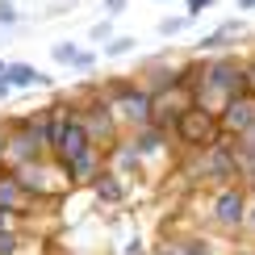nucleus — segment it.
I'll return each instance as SVG.
<instances>
[{
	"instance_id": "obj_6",
	"label": "nucleus",
	"mask_w": 255,
	"mask_h": 255,
	"mask_svg": "<svg viewBox=\"0 0 255 255\" xmlns=\"http://www.w3.org/2000/svg\"><path fill=\"white\" fill-rule=\"evenodd\" d=\"M80 113H84V126L92 130V138H97V146H105V151H113L118 146V138H122V118H118V109H113L109 101L101 97L97 88H92V97L80 105Z\"/></svg>"
},
{
	"instance_id": "obj_34",
	"label": "nucleus",
	"mask_w": 255,
	"mask_h": 255,
	"mask_svg": "<svg viewBox=\"0 0 255 255\" xmlns=\"http://www.w3.org/2000/svg\"><path fill=\"white\" fill-rule=\"evenodd\" d=\"M155 4H167V0H155Z\"/></svg>"
},
{
	"instance_id": "obj_21",
	"label": "nucleus",
	"mask_w": 255,
	"mask_h": 255,
	"mask_svg": "<svg viewBox=\"0 0 255 255\" xmlns=\"http://www.w3.org/2000/svg\"><path fill=\"white\" fill-rule=\"evenodd\" d=\"M17 21H21L17 0H0V25H17Z\"/></svg>"
},
{
	"instance_id": "obj_12",
	"label": "nucleus",
	"mask_w": 255,
	"mask_h": 255,
	"mask_svg": "<svg viewBox=\"0 0 255 255\" xmlns=\"http://www.w3.org/2000/svg\"><path fill=\"white\" fill-rule=\"evenodd\" d=\"M167 138H172V134L159 130V126H142V130H130V138H126V142H130L142 159H159V155L167 151Z\"/></svg>"
},
{
	"instance_id": "obj_30",
	"label": "nucleus",
	"mask_w": 255,
	"mask_h": 255,
	"mask_svg": "<svg viewBox=\"0 0 255 255\" xmlns=\"http://www.w3.org/2000/svg\"><path fill=\"white\" fill-rule=\"evenodd\" d=\"M8 226H17V214H8V209H0V230H8Z\"/></svg>"
},
{
	"instance_id": "obj_29",
	"label": "nucleus",
	"mask_w": 255,
	"mask_h": 255,
	"mask_svg": "<svg viewBox=\"0 0 255 255\" xmlns=\"http://www.w3.org/2000/svg\"><path fill=\"white\" fill-rule=\"evenodd\" d=\"M13 92H17V88H13V84H8V76H0V105H4L8 97H13Z\"/></svg>"
},
{
	"instance_id": "obj_28",
	"label": "nucleus",
	"mask_w": 255,
	"mask_h": 255,
	"mask_svg": "<svg viewBox=\"0 0 255 255\" xmlns=\"http://www.w3.org/2000/svg\"><path fill=\"white\" fill-rule=\"evenodd\" d=\"M122 255H142V239H126V247H122Z\"/></svg>"
},
{
	"instance_id": "obj_31",
	"label": "nucleus",
	"mask_w": 255,
	"mask_h": 255,
	"mask_svg": "<svg viewBox=\"0 0 255 255\" xmlns=\"http://www.w3.org/2000/svg\"><path fill=\"white\" fill-rule=\"evenodd\" d=\"M235 4L243 8V13H255V0H235Z\"/></svg>"
},
{
	"instance_id": "obj_14",
	"label": "nucleus",
	"mask_w": 255,
	"mask_h": 255,
	"mask_svg": "<svg viewBox=\"0 0 255 255\" xmlns=\"http://www.w3.org/2000/svg\"><path fill=\"white\" fill-rule=\"evenodd\" d=\"M142 163H146V159L138 155V151H134L130 142H126V146H122V142L113 146V167H118L122 176H134V172H138V167H142Z\"/></svg>"
},
{
	"instance_id": "obj_17",
	"label": "nucleus",
	"mask_w": 255,
	"mask_h": 255,
	"mask_svg": "<svg viewBox=\"0 0 255 255\" xmlns=\"http://www.w3.org/2000/svg\"><path fill=\"white\" fill-rule=\"evenodd\" d=\"M76 55H80V46L71 38H63V42H55V46H50V59L59 63V67H71V63H76Z\"/></svg>"
},
{
	"instance_id": "obj_10",
	"label": "nucleus",
	"mask_w": 255,
	"mask_h": 255,
	"mask_svg": "<svg viewBox=\"0 0 255 255\" xmlns=\"http://www.w3.org/2000/svg\"><path fill=\"white\" fill-rule=\"evenodd\" d=\"M218 118H222V130H226V138L247 134L251 126H255V92H247V97H235L226 109L218 113Z\"/></svg>"
},
{
	"instance_id": "obj_13",
	"label": "nucleus",
	"mask_w": 255,
	"mask_h": 255,
	"mask_svg": "<svg viewBox=\"0 0 255 255\" xmlns=\"http://www.w3.org/2000/svg\"><path fill=\"white\" fill-rule=\"evenodd\" d=\"M8 84H13L17 92H25V88H50V80L46 71H38L34 63H8Z\"/></svg>"
},
{
	"instance_id": "obj_33",
	"label": "nucleus",
	"mask_w": 255,
	"mask_h": 255,
	"mask_svg": "<svg viewBox=\"0 0 255 255\" xmlns=\"http://www.w3.org/2000/svg\"><path fill=\"white\" fill-rule=\"evenodd\" d=\"M0 76H8V63H4V59H0Z\"/></svg>"
},
{
	"instance_id": "obj_32",
	"label": "nucleus",
	"mask_w": 255,
	"mask_h": 255,
	"mask_svg": "<svg viewBox=\"0 0 255 255\" xmlns=\"http://www.w3.org/2000/svg\"><path fill=\"white\" fill-rule=\"evenodd\" d=\"M247 76H251V92H255V59H247Z\"/></svg>"
},
{
	"instance_id": "obj_23",
	"label": "nucleus",
	"mask_w": 255,
	"mask_h": 255,
	"mask_svg": "<svg viewBox=\"0 0 255 255\" xmlns=\"http://www.w3.org/2000/svg\"><path fill=\"white\" fill-rule=\"evenodd\" d=\"M97 59H101L97 50H80V55H76V63H71V71H88V67L97 71Z\"/></svg>"
},
{
	"instance_id": "obj_25",
	"label": "nucleus",
	"mask_w": 255,
	"mask_h": 255,
	"mask_svg": "<svg viewBox=\"0 0 255 255\" xmlns=\"http://www.w3.org/2000/svg\"><path fill=\"white\" fill-rule=\"evenodd\" d=\"M151 255H184V247H180V239H163L151 247Z\"/></svg>"
},
{
	"instance_id": "obj_8",
	"label": "nucleus",
	"mask_w": 255,
	"mask_h": 255,
	"mask_svg": "<svg viewBox=\"0 0 255 255\" xmlns=\"http://www.w3.org/2000/svg\"><path fill=\"white\" fill-rule=\"evenodd\" d=\"M243 34H247V21L243 17H230V21H222V25H214L205 38H197L193 42V55H214V50H235Z\"/></svg>"
},
{
	"instance_id": "obj_24",
	"label": "nucleus",
	"mask_w": 255,
	"mask_h": 255,
	"mask_svg": "<svg viewBox=\"0 0 255 255\" xmlns=\"http://www.w3.org/2000/svg\"><path fill=\"white\" fill-rule=\"evenodd\" d=\"M243 230L255 239V184L247 188V218H243Z\"/></svg>"
},
{
	"instance_id": "obj_9",
	"label": "nucleus",
	"mask_w": 255,
	"mask_h": 255,
	"mask_svg": "<svg viewBox=\"0 0 255 255\" xmlns=\"http://www.w3.org/2000/svg\"><path fill=\"white\" fill-rule=\"evenodd\" d=\"M0 209H8V214H17V218L34 209V197H29V188L21 184V176H17L8 163H0Z\"/></svg>"
},
{
	"instance_id": "obj_20",
	"label": "nucleus",
	"mask_w": 255,
	"mask_h": 255,
	"mask_svg": "<svg viewBox=\"0 0 255 255\" xmlns=\"http://www.w3.org/2000/svg\"><path fill=\"white\" fill-rule=\"evenodd\" d=\"M113 21H118V17H101V21H92V29H88V38H92V46H97V42H101V46H105V42H109L113 34H118V29H113Z\"/></svg>"
},
{
	"instance_id": "obj_22",
	"label": "nucleus",
	"mask_w": 255,
	"mask_h": 255,
	"mask_svg": "<svg viewBox=\"0 0 255 255\" xmlns=\"http://www.w3.org/2000/svg\"><path fill=\"white\" fill-rule=\"evenodd\" d=\"M214 4H218V0H184V17H188V21H197L201 13H209Z\"/></svg>"
},
{
	"instance_id": "obj_18",
	"label": "nucleus",
	"mask_w": 255,
	"mask_h": 255,
	"mask_svg": "<svg viewBox=\"0 0 255 255\" xmlns=\"http://www.w3.org/2000/svg\"><path fill=\"white\" fill-rule=\"evenodd\" d=\"M188 25H193V21L180 13V17H159V25H155V29H159V38H176V34H184Z\"/></svg>"
},
{
	"instance_id": "obj_27",
	"label": "nucleus",
	"mask_w": 255,
	"mask_h": 255,
	"mask_svg": "<svg viewBox=\"0 0 255 255\" xmlns=\"http://www.w3.org/2000/svg\"><path fill=\"white\" fill-rule=\"evenodd\" d=\"M8 155V122H0V163H4Z\"/></svg>"
},
{
	"instance_id": "obj_4",
	"label": "nucleus",
	"mask_w": 255,
	"mask_h": 255,
	"mask_svg": "<svg viewBox=\"0 0 255 255\" xmlns=\"http://www.w3.org/2000/svg\"><path fill=\"white\" fill-rule=\"evenodd\" d=\"M188 176L197 180V184H235L239 180V155H235V142L230 138H222L218 146H209V151H193L188 159Z\"/></svg>"
},
{
	"instance_id": "obj_2",
	"label": "nucleus",
	"mask_w": 255,
	"mask_h": 255,
	"mask_svg": "<svg viewBox=\"0 0 255 255\" xmlns=\"http://www.w3.org/2000/svg\"><path fill=\"white\" fill-rule=\"evenodd\" d=\"M101 97L118 109V118L126 130H142V126H155V92L138 80H126V76H113L101 84Z\"/></svg>"
},
{
	"instance_id": "obj_26",
	"label": "nucleus",
	"mask_w": 255,
	"mask_h": 255,
	"mask_svg": "<svg viewBox=\"0 0 255 255\" xmlns=\"http://www.w3.org/2000/svg\"><path fill=\"white\" fill-rule=\"evenodd\" d=\"M126 8H130V0H101V13L105 17H122Z\"/></svg>"
},
{
	"instance_id": "obj_19",
	"label": "nucleus",
	"mask_w": 255,
	"mask_h": 255,
	"mask_svg": "<svg viewBox=\"0 0 255 255\" xmlns=\"http://www.w3.org/2000/svg\"><path fill=\"white\" fill-rule=\"evenodd\" d=\"M180 247H184V255H218V247L209 239H201V235H184Z\"/></svg>"
},
{
	"instance_id": "obj_7",
	"label": "nucleus",
	"mask_w": 255,
	"mask_h": 255,
	"mask_svg": "<svg viewBox=\"0 0 255 255\" xmlns=\"http://www.w3.org/2000/svg\"><path fill=\"white\" fill-rule=\"evenodd\" d=\"M50 151L38 142L34 134L25 130V118H8V155L4 163L8 167H21V163H34V159H46Z\"/></svg>"
},
{
	"instance_id": "obj_16",
	"label": "nucleus",
	"mask_w": 255,
	"mask_h": 255,
	"mask_svg": "<svg viewBox=\"0 0 255 255\" xmlns=\"http://www.w3.org/2000/svg\"><path fill=\"white\" fill-rule=\"evenodd\" d=\"M134 50H138V38H130V34H113L105 42V55L109 59H126V55H134Z\"/></svg>"
},
{
	"instance_id": "obj_15",
	"label": "nucleus",
	"mask_w": 255,
	"mask_h": 255,
	"mask_svg": "<svg viewBox=\"0 0 255 255\" xmlns=\"http://www.w3.org/2000/svg\"><path fill=\"white\" fill-rule=\"evenodd\" d=\"M0 255H25V230L21 226L0 230Z\"/></svg>"
},
{
	"instance_id": "obj_11",
	"label": "nucleus",
	"mask_w": 255,
	"mask_h": 255,
	"mask_svg": "<svg viewBox=\"0 0 255 255\" xmlns=\"http://www.w3.org/2000/svg\"><path fill=\"white\" fill-rule=\"evenodd\" d=\"M92 197L105 201V205H122L126 201V176L118 172V167H101L97 176H92Z\"/></svg>"
},
{
	"instance_id": "obj_5",
	"label": "nucleus",
	"mask_w": 255,
	"mask_h": 255,
	"mask_svg": "<svg viewBox=\"0 0 255 255\" xmlns=\"http://www.w3.org/2000/svg\"><path fill=\"white\" fill-rule=\"evenodd\" d=\"M243 218H247V184H218L209 193V222L226 235L243 230Z\"/></svg>"
},
{
	"instance_id": "obj_3",
	"label": "nucleus",
	"mask_w": 255,
	"mask_h": 255,
	"mask_svg": "<svg viewBox=\"0 0 255 255\" xmlns=\"http://www.w3.org/2000/svg\"><path fill=\"white\" fill-rule=\"evenodd\" d=\"M172 138L184 146V151H209V146H218L222 138H226V130H222V118H218L214 109H205V105L193 101V105L176 118Z\"/></svg>"
},
{
	"instance_id": "obj_1",
	"label": "nucleus",
	"mask_w": 255,
	"mask_h": 255,
	"mask_svg": "<svg viewBox=\"0 0 255 255\" xmlns=\"http://www.w3.org/2000/svg\"><path fill=\"white\" fill-rule=\"evenodd\" d=\"M251 92V76H247V59L239 55H218V59H201L197 84H193V101L205 109L222 113L235 97Z\"/></svg>"
}]
</instances>
